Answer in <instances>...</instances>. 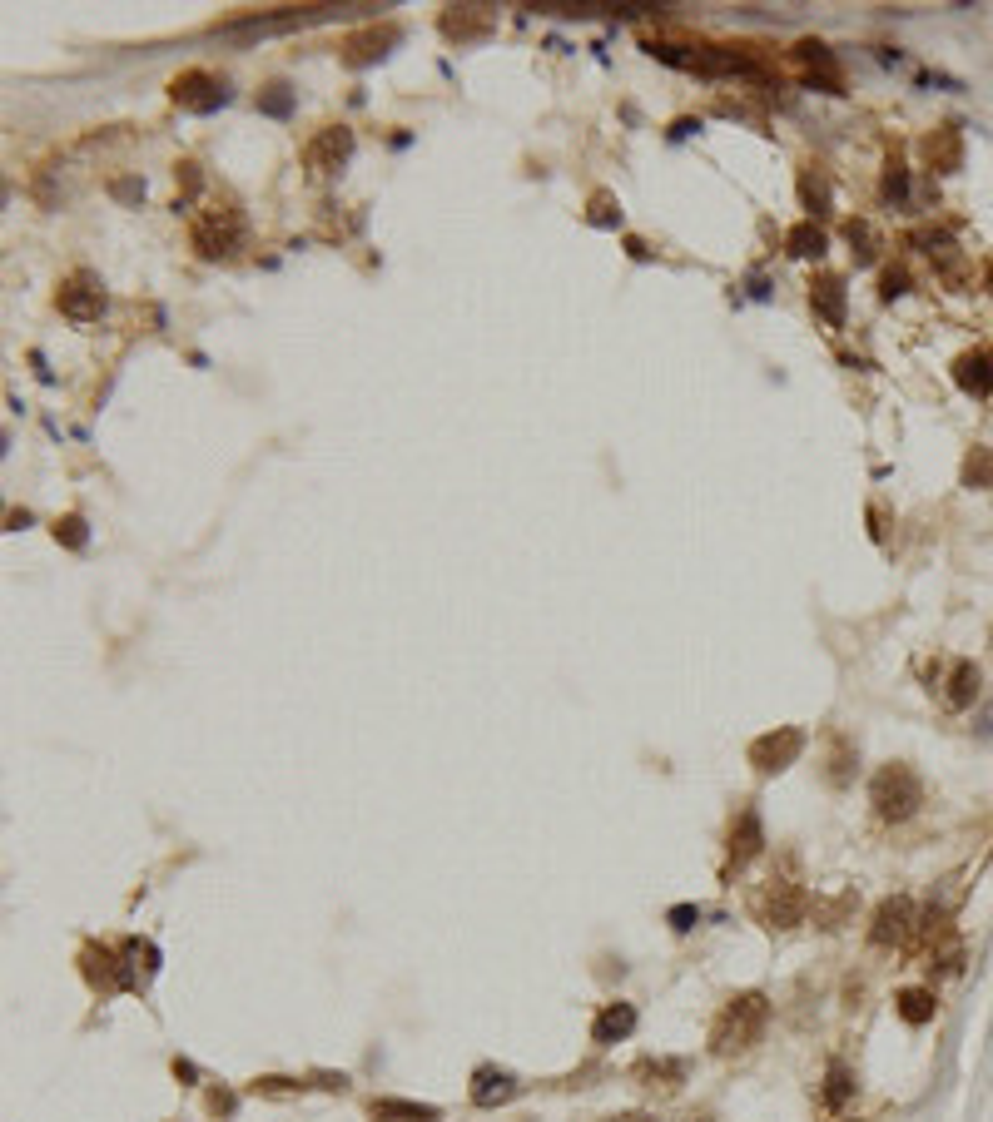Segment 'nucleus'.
<instances>
[{"label":"nucleus","instance_id":"obj_1","mask_svg":"<svg viewBox=\"0 0 993 1122\" xmlns=\"http://www.w3.org/2000/svg\"><path fill=\"white\" fill-rule=\"evenodd\" d=\"M765 1023H770V998L765 993H735V998H725V1008L710 1023V1053L715 1058H735V1053L755 1048L760 1033H765Z\"/></svg>","mask_w":993,"mask_h":1122},{"label":"nucleus","instance_id":"obj_2","mask_svg":"<svg viewBox=\"0 0 993 1122\" xmlns=\"http://www.w3.org/2000/svg\"><path fill=\"white\" fill-rule=\"evenodd\" d=\"M869 805H874L879 820L904 825V820H914L919 805H924V780H919L904 760H889V765L869 780Z\"/></svg>","mask_w":993,"mask_h":1122},{"label":"nucleus","instance_id":"obj_3","mask_svg":"<svg viewBox=\"0 0 993 1122\" xmlns=\"http://www.w3.org/2000/svg\"><path fill=\"white\" fill-rule=\"evenodd\" d=\"M244 214L239 209H204L199 219H194V249L204 254V259H229V254H239L244 249Z\"/></svg>","mask_w":993,"mask_h":1122},{"label":"nucleus","instance_id":"obj_4","mask_svg":"<svg viewBox=\"0 0 993 1122\" xmlns=\"http://www.w3.org/2000/svg\"><path fill=\"white\" fill-rule=\"evenodd\" d=\"M800 750H805V730L800 725H775L770 735L750 740V765H755V775H780L800 760Z\"/></svg>","mask_w":993,"mask_h":1122},{"label":"nucleus","instance_id":"obj_5","mask_svg":"<svg viewBox=\"0 0 993 1122\" xmlns=\"http://www.w3.org/2000/svg\"><path fill=\"white\" fill-rule=\"evenodd\" d=\"M805 909H810V899H805V889L790 884V879H770V884L760 889V899H755V914H760L765 929H795V924L805 919Z\"/></svg>","mask_w":993,"mask_h":1122},{"label":"nucleus","instance_id":"obj_6","mask_svg":"<svg viewBox=\"0 0 993 1122\" xmlns=\"http://www.w3.org/2000/svg\"><path fill=\"white\" fill-rule=\"evenodd\" d=\"M169 100H174L179 110L209 115V110H219V105L229 100V85H224V75H214V70H184V75H174Z\"/></svg>","mask_w":993,"mask_h":1122},{"label":"nucleus","instance_id":"obj_7","mask_svg":"<svg viewBox=\"0 0 993 1122\" xmlns=\"http://www.w3.org/2000/svg\"><path fill=\"white\" fill-rule=\"evenodd\" d=\"M353 159V130L348 125H323L313 140L303 144V164L313 169V174H333V169H343Z\"/></svg>","mask_w":993,"mask_h":1122},{"label":"nucleus","instance_id":"obj_8","mask_svg":"<svg viewBox=\"0 0 993 1122\" xmlns=\"http://www.w3.org/2000/svg\"><path fill=\"white\" fill-rule=\"evenodd\" d=\"M55 303H60V313H65V318L90 323V318H100V313H105V288H100V279H95V274H70V279L60 283Z\"/></svg>","mask_w":993,"mask_h":1122},{"label":"nucleus","instance_id":"obj_9","mask_svg":"<svg viewBox=\"0 0 993 1122\" xmlns=\"http://www.w3.org/2000/svg\"><path fill=\"white\" fill-rule=\"evenodd\" d=\"M80 964H85V979L95 983L100 993L135 988V964H120V954H115V949H105V944H85Z\"/></svg>","mask_w":993,"mask_h":1122},{"label":"nucleus","instance_id":"obj_10","mask_svg":"<svg viewBox=\"0 0 993 1122\" xmlns=\"http://www.w3.org/2000/svg\"><path fill=\"white\" fill-rule=\"evenodd\" d=\"M398 40H403L398 25H368V30H358V35H348V40L338 45V60H343L348 70H363V65L383 60Z\"/></svg>","mask_w":993,"mask_h":1122},{"label":"nucleus","instance_id":"obj_11","mask_svg":"<svg viewBox=\"0 0 993 1122\" xmlns=\"http://www.w3.org/2000/svg\"><path fill=\"white\" fill-rule=\"evenodd\" d=\"M914 934V904L899 894V899H884L879 909H874V929H869V939L879 944V949H894V944H904Z\"/></svg>","mask_w":993,"mask_h":1122},{"label":"nucleus","instance_id":"obj_12","mask_svg":"<svg viewBox=\"0 0 993 1122\" xmlns=\"http://www.w3.org/2000/svg\"><path fill=\"white\" fill-rule=\"evenodd\" d=\"M333 5H308V10H279V15H249V20H229L224 35H269V30H293L308 20H323Z\"/></svg>","mask_w":993,"mask_h":1122},{"label":"nucleus","instance_id":"obj_13","mask_svg":"<svg viewBox=\"0 0 993 1122\" xmlns=\"http://www.w3.org/2000/svg\"><path fill=\"white\" fill-rule=\"evenodd\" d=\"M492 25H497V15L482 10V5H452V10L442 15V35H447V40H487Z\"/></svg>","mask_w":993,"mask_h":1122},{"label":"nucleus","instance_id":"obj_14","mask_svg":"<svg viewBox=\"0 0 993 1122\" xmlns=\"http://www.w3.org/2000/svg\"><path fill=\"white\" fill-rule=\"evenodd\" d=\"M467 1093H472L477 1108H502V1103H512V1098L522 1093V1083H517L512 1073H502V1068H477Z\"/></svg>","mask_w":993,"mask_h":1122},{"label":"nucleus","instance_id":"obj_15","mask_svg":"<svg viewBox=\"0 0 993 1122\" xmlns=\"http://www.w3.org/2000/svg\"><path fill=\"white\" fill-rule=\"evenodd\" d=\"M636 1033V1003H606L601 1013H596V1023H591V1043H601V1048H611V1043H621V1038H631Z\"/></svg>","mask_w":993,"mask_h":1122},{"label":"nucleus","instance_id":"obj_16","mask_svg":"<svg viewBox=\"0 0 993 1122\" xmlns=\"http://www.w3.org/2000/svg\"><path fill=\"white\" fill-rule=\"evenodd\" d=\"M924 159H929V169H939V174L964 169V135H959L954 125H939L934 135H924Z\"/></svg>","mask_w":993,"mask_h":1122},{"label":"nucleus","instance_id":"obj_17","mask_svg":"<svg viewBox=\"0 0 993 1122\" xmlns=\"http://www.w3.org/2000/svg\"><path fill=\"white\" fill-rule=\"evenodd\" d=\"M765 849V830H760V815L745 805L730 825V864H750L755 854Z\"/></svg>","mask_w":993,"mask_h":1122},{"label":"nucleus","instance_id":"obj_18","mask_svg":"<svg viewBox=\"0 0 993 1122\" xmlns=\"http://www.w3.org/2000/svg\"><path fill=\"white\" fill-rule=\"evenodd\" d=\"M954 383H959L964 393H974V398H989L993 393V358L984 353V348L959 353V363H954Z\"/></svg>","mask_w":993,"mask_h":1122},{"label":"nucleus","instance_id":"obj_19","mask_svg":"<svg viewBox=\"0 0 993 1122\" xmlns=\"http://www.w3.org/2000/svg\"><path fill=\"white\" fill-rule=\"evenodd\" d=\"M795 55H800V65H805L810 75H820V85H825L830 95H840V60H835V50H830L825 40H800Z\"/></svg>","mask_w":993,"mask_h":1122},{"label":"nucleus","instance_id":"obj_20","mask_svg":"<svg viewBox=\"0 0 993 1122\" xmlns=\"http://www.w3.org/2000/svg\"><path fill=\"white\" fill-rule=\"evenodd\" d=\"M368 1118L373 1122H442L437 1108L427 1103H413V1098H373L368 1103Z\"/></svg>","mask_w":993,"mask_h":1122},{"label":"nucleus","instance_id":"obj_21","mask_svg":"<svg viewBox=\"0 0 993 1122\" xmlns=\"http://www.w3.org/2000/svg\"><path fill=\"white\" fill-rule=\"evenodd\" d=\"M810 303H815V313L830 328H845V283L835 279V274H820V279L810 283Z\"/></svg>","mask_w":993,"mask_h":1122},{"label":"nucleus","instance_id":"obj_22","mask_svg":"<svg viewBox=\"0 0 993 1122\" xmlns=\"http://www.w3.org/2000/svg\"><path fill=\"white\" fill-rule=\"evenodd\" d=\"M974 701H979V666H974V661H954L944 705H949V710H969Z\"/></svg>","mask_w":993,"mask_h":1122},{"label":"nucleus","instance_id":"obj_23","mask_svg":"<svg viewBox=\"0 0 993 1122\" xmlns=\"http://www.w3.org/2000/svg\"><path fill=\"white\" fill-rule=\"evenodd\" d=\"M894 1008H899V1018L904 1023H929L934 1013H939V998H934V988H904L899 998H894Z\"/></svg>","mask_w":993,"mask_h":1122},{"label":"nucleus","instance_id":"obj_24","mask_svg":"<svg viewBox=\"0 0 993 1122\" xmlns=\"http://www.w3.org/2000/svg\"><path fill=\"white\" fill-rule=\"evenodd\" d=\"M785 249H790L795 259H820V254H825V229H820L815 219H805V224H795V229L785 234Z\"/></svg>","mask_w":993,"mask_h":1122},{"label":"nucleus","instance_id":"obj_25","mask_svg":"<svg viewBox=\"0 0 993 1122\" xmlns=\"http://www.w3.org/2000/svg\"><path fill=\"white\" fill-rule=\"evenodd\" d=\"M854 1098V1073L845 1063H830V1073H825V1088H820V1103L830 1108V1113H840L845 1103Z\"/></svg>","mask_w":993,"mask_h":1122},{"label":"nucleus","instance_id":"obj_26","mask_svg":"<svg viewBox=\"0 0 993 1122\" xmlns=\"http://www.w3.org/2000/svg\"><path fill=\"white\" fill-rule=\"evenodd\" d=\"M800 199H805L810 219L830 209V184H825V174H820L815 164H805V169H800Z\"/></svg>","mask_w":993,"mask_h":1122},{"label":"nucleus","instance_id":"obj_27","mask_svg":"<svg viewBox=\"0 0 993 1122\" xmlns=\"http://www.w3.org/2000/svg\"><path fill=\"white\" fill-rule=\"evenodd\" d=\"M845 239H850V249H854V264H874V254H879V234H874L869 219H850V224H845Z\"/></svg>","mask_w":993,"mask_h":1122},{"label":"nucleus","instance_id":"obj_28","mask_svg":"<svg viewBox=\"0 0 993 1122\" xmlns=\"http://www.w3.org/2000/svg\"><path fill=\"white\" fill-rule=\"evenodd\" d=\"M636 1073L651 1078V1088H656V1083H661V1088H676V1083L686 1078V1063H676V1058H646Z\"/></svg>","mask_w":993,"mask_h":1122},{"label":"nucleus","instance_id":"obj_29","mask_svg":"<svg viewBox=\"0 0 993 1122\" xmlns=\"http://www.w3.org/2000/svg\"><path fill=\"white\" fill-rule=\"evenodd\" d=\"M854 775V745L850 740H835V755H830V785H845Z\"/></svg>","mask_w":993,"mask_h":1122},{"label":"nucleus","instance_id":"obj_30","mask_svg":"<svg viewBox=\"0 0 993 1122\" xmlns=\"http://www.w3.org/2000/svg\"><path fill=\"white\" fill-rule=\"evenodd\" d=\"M964 482H969V487H989L993 482V462H989L984 447H974V457L964 462Z\"/></svg>","mask_w":993,"mask_h":1122},{"label":"nucleus","instance_id":"obj_31","mask_svg":"<svg viewBox=\"0 0 993 1122\" xmlns=\"http://www.w3.org/2000/svg\"><path fill=\"white\" fill-rule=\"evenodd\" d=\"M591 224H601V229H611V224H621V204L611 199V194H591V214H586Z\"/></svg>","mask_w":993,"mask_h":1122},{"label":"nucleus","instance_id":"obj_32","mask_svg":"<svg viewBox=\"0 0 993 1122\" xmlns=\"http://www.w3.org/2000/svg\"><path fill=\"white\" fill-rule=\"evenodd\" d=\"M879 189H884V199H889V204H909V174H904L899 164H889V174H884V184H879Z\"/></svg>","mask_w":993,"mask_h":1122},{"label":"nucleus","instance_id":"obj_33","mask_svg":"<svg viewBox=\"0 0 993 1122\" xmlns=\"http://www.w3.org/2000/svg\"><path fill=\"white\" fill-rule=\"evenodd\" d=\"M55 542H65V547L80 552V547H85V522H80V517H60V522H55Z\"/></svg>","mask_w":993,"mask_h":1122},{"label":"nucleus","instance_id":"obj_34","mask_svg":"<svg viewBox=\"0 0 993 1122\" xmlns=\"http://www.w3.org/2000/svg\"><path fill=\"white\" fill-rule=\"evenodd\" d=\"M259 110H269V115H279V120H284L288 110H293V100H288L284 85H269V90L259 95Z\"/></svg>","mask_w":993,"mask_h":1122},{"label":"nucleus","instance_id":"obj_35","mask_svg":"<svg viewBox=\"0 0 993 1122\" xmlns=\"http://www.w3.org/2000/svg\"><path fill=\"white\" fill-rule=\"evenodd\" d=\"M909 293V274L904 269H884V279H879V298L889 303V298H904Z\"/></svg>","mask_w":993,"mask_h":1122},{"label":"nucleus","instance_id":"obj_36","mask_svg":"<svg viewBox=\"0 0 993 1122\" xmlns=\"http://www.w3.org/2000/svg\"><path fill=\"white\" fill-rule=\"evenodd\" d=\"M666 919H671V929H676V934H691V929L701 924V909H696V904H676Z\"/></svg>","mask_w":993,"mask_h":1122},{"label":"nucleus","instance_id":"obj_37","mask_svg":"<svg viewBox=\"0 0 993 1122\" xmlns=\"http://www.w3.org/2000/svg\"><path fill=\"white\" fill-rule=\"evenodd\" d=\"M174 174H179V184H184V199H189V194H199V184H204V179H199V164H194V159L174 164Z\"/></svg>","mask_w":993,"mask_h":1122},{"label":"nucleus","instance_id":"obj_38","mask_svg":"<svg viewBox=\"0 0 993 1122\" xmlns=\"http://www.w3.org/2000/svg\"><path fill=\"white\" fill-rule=\"evenodd\" d=\"M254 1088H259V1093H298L303 1083H298V1078H259Z\"/></svg>","mask_w":993,"mask_h":1122},{"label":"nucleus","instance_id":"obj_39","mask_svg":"<svg viewBox=\"0 0 993 1122\" xmlns=\"http://www.w3.org/2000/svg\"><path fill=\"white\" fill-rule=\"evenodd\" d=\"M209 1113L229 1118V1113H234V1093H219V1088H214V1093H209Z\"/></svg>","mask_w":993,"mask_h":1122},{"label":"nucleus","instance_id":"obj_40","mask_svg":"<svg viewBox=\"0 0 993 1122\" xmlns=\"http://www.w3.org/2000/svg\"><path fill=\"white\" fill-rule=\"evenodd\" d=\"M115 194H120V199H135V194H144V184H130V179H125V184H115Z\"/></svg>","mask_w":993,"mask_h":1122},{"label":"nucleus","instance_id":"obj_41","mask_svg":"<svg viewBox=\"0 0 993 1122\" xmlns=\"http://www.w3.org/2000/svg\"><path fill=\"white\" fill-rule=\"evenodd\" d=\"M606 1122H656L651 1113H621V1118H606Z\"/></svg>","mask_w":993,"mask_h":1122},{"label":"nucleus","instance_id":"obj_42","mask_svg":"<svg viewBox=\"0 0 993 1122\" xmlns=\"http://www.w3.org/2000/svg\"><path fill=\"white\" fill-rule=\"evenodd\" d=\"M984 283H989V293H993V259L984 264Z\"/></svg>","mask_w":993,"mask_h":1122}]
</instances>
